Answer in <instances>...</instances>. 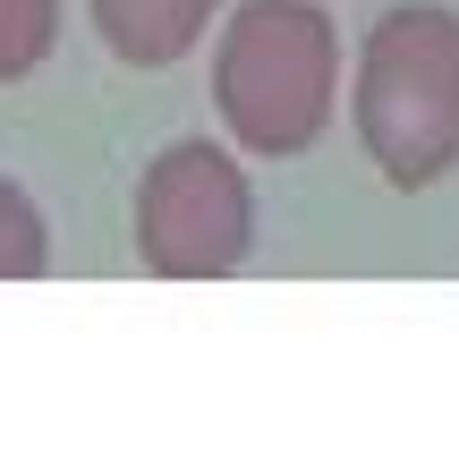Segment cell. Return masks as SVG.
Returning a JSON list of instances; mask_svg holds the SVG:
<instances>
[{"instance_id": "cell-1", "label": "cell", "mask_w": 459, "mask_h": 451, "mask_svg": "<svg viewBox=\"0 0 459 451\" xmlns=\"http://www.w3.org/2000/svg\"><path fill=\"white\" fill-rule=\"evenodd\" d=\"M349 128L383 187L426 196L459 170V9L451 0H400L366 26L349 68Z\"/></svg>"}, {"instance_id": "cell-2", "label": "cell", "mask_w": 459, "mask_h": 451, "mask_svg": "<svg viewBox=\"0 0 459 451\" xmlns=\"http://www.w3.org/2000/svg\"><path fill=\"white\" fill-rule=\"evenodd\" d=\"M213 111L230 145L290 162L341 119V26L324 0H238L213 43Z\"/></svg>"}, {"instance_id": "cell-3", "label": "cell", "mask_w": 459, "mask_h": 451, "mask_svg": "<svg viewBox=\"0 0 459 451\" xmlns=\"http://www.w3.org/2000/svg\"><path fill=\"white\" fill-rule=\"evenodd\" d=\"M255 256V187L213 136H179L136 170V265L162 282H221Z\"/></svg>"}, {"instance_id": "cell-4", "label": "cell", "mask_w": 459, "mask_h": 451, "mask_svg": "<svg viewBox=\"0 0 459 451\" xmlns=\"http://www.w3.org/2000/svg\"><path fill=\"white\" fill-rule=\"evenodd\" d=\"M94 9V34L111 60L128 68H179L187 51L204 43V26L221 17V0H85Z\"/></svg>"}, {"instance_id": "cell-5", "label": "cell", "mask_w": 459, "mask_h": 451, "mask_svg": "<svg viewBox=\"0 0 459 451\" xmlns=\"http://www.w3.org/2000/svg\"><path fill=\"white\" fill-rule=\"evenodd\" d=\"M51 273V221L26 187L0 170V282H43Z\"/></svg>"}, {"instance_id": "cell-6", "label": "cell", "mask_w": 459, "mask_h": 451, "mask_svg": "<svg viewBox=\"0 0 459 451\" xmlns=\"http://www.w3.org/2000/svg\"><path fill=\"white\" fill-rule=\"evenodd\" d=\"M60 43V0H0V85H26Z\"/></svg>"}]
</instances>
